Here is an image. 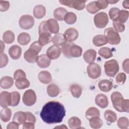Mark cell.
Masks as SVG:
<instances>
[{
    "label": "cell",
    "instance_id": "obj_1",
    "mask_svg": "<svg viewBox=\"0 0 129 129\" xmlns=\"http://www.w3.org/2000/svg\"><path fill=\"white\" fill-rule=\"evenodd\" d=\"M66 115V110L61 103L50 101L42 107L40 116L42 120L46 123H57L62 121Z\"/></svg>",
    "mask_w": 129,
    "mask_h": 129
},
{
    "label": "cell",
    "instance_id": "obj_2",
    "mask_svg": "<svg viewBox=\"0 0 129 129\" xmlns=\"http://www.w3.org/2000/svg\"><path fill=\"white\" fill-rule=\"evenodd\" d=\"M104 68L106 75L110 77H114L119 71L118 63L114 59L106 61Z\"/></svg>",
    "mask_w": 129,
    "mask_h": 129
},
{
    "label": "cell",
    "instance_id": "obj_3",
    "mask_svg": "<svg viewBox=\"0 0 129 129\" xmlns=\"http://www.w3.org/2000/svg\"><path fill=\"white\" fill-rule=\"evenodd\" d=\"M104 36L106 37L108 42L111 45H117L121 40L120 37L113 27H109L105 29Z\"/></svg>",
    "mask_w": 129,
    "mask_h": 129
},
{
    "label": "cell",
    "instance_id": "obj_4",
    "mask_svg": "<svg viewBox=\"0 0 129 129\" xmlns=\"http://www.w3.org/2000/svg\"><path fill=\"white\" fill-rule=\"evenodd\" d=\"M108 17L106 13L102 12L96 14L94 17V24L98 28L105 27L108 23Z\"/></svg>",
    "mask_w": 129,
    "mask_h": 129
},
{
    "label": "cell",
    "instance_id": "obj_5",
    "mask_svg": "<svg viewBox=\"0 0 129 129\" xmlns=\"http://www.w3.org/2000/svg\"><path fill=\"white\" fill-rule=\"evenodd\" d=\"M34 18L29 15L22 16L19 21V25L21 28L24 30L31 29L34 25Z\"/></svg>",
    "mask_w": 129,
    "mask_h": 129
},
{
    "label": "cell",
    "instance_id": "obj_6",
    "mask_svg": "<svg viewBox=\"0 0 129 129\" xmlns=\"http://www.w3.org/2000/svg\"><path fill=\"white\" fill-rule=\"evenodd\" d=\"M87 72L89 78L92 79H96L101 75V68L97 63L93 62L88 66Z\"/></svg>",
    "mask_w": 129,
    "mask_h": 129
},
{
    "label": "cell",
    "instance_id": "obj_7",
    "mask_svg": "<svg viewBox=\"0 0 129 129\" xmlns=\"http://www.w3.org/2000/svg\"><path fill=\"white\" fill-rule=\"evenodd\" d=\"M59 2L63 5L80 11L83 10L85 8L86 1L62 0L59 1Z\"/></svg>",
    "mask_w": 129,
    "mask_h": 129
},
{
    "label": "cell",
    "instance_id": "obj_8",
    "mask_svg": "<svg viewBox=\"0 0 129 129\" xmlns=\"http://www.w3.org/2000/svg\"><path fill=\"white\" fill-rule=\"evenodd\" d=\"M36 95L32 89L26 90L23 94L22 100L24 104L28 106H30L34 105L36 101Z\"/></svg>",
    "mask_w": 129,
    "mask_h": 129
},
{
    "label": "cell",
    "instance_id": "obj_9",
    "mask_svg": "<svg viewBox=\"0 0 129 129\" xmlns=\"http://www.w3.org/2000/svg\"><path fill=\"white\" fill-rule=\"evenodd\" d=\"M111 100L114 108L119 112H122L121 103L123 97L122 94L118 91H115L111 95Z\"/></svg>",
    "mask_w": 129,
    "mask_h": 129
},
{
    "label": "cell",
    "instance_id": "obj_10",
    "mask_svg": "<svg viewBox=\"0 0 129 129\" xmlns=\"http://www.w3.org/2000/svg\"><path fill=\"white\" fill-rule=\"evenodd\" d=\"M61 49L59 46L54 45L50 46L46 51V55L50 59H57L60 55Z\"/></svg>",
    "mask_w": 129,
    "mask_h": 129
},
{
    "label": "cell",
    "instance_id": "obj_11",
    "mask_svg": "<svg viewBox=\"0 0 129 129\" xmlns=\"http://www.w3.org/2000/svg\"><path fill=\"white\" fill-rule=\"evenodd\" d=\"M63 35L67 42H72L78 38L79 33L76 29L70 28L65 31Z\"/></svg>",
    "mask_w": 129,
    "mask_h": 129
},
{
    "label": "cell",
    "instance_id": "obj_12",
    "mask_svg": "<svg viewBox=\"0 0 129 129\" xmlns=\"http://www.w3.org/2000/svg\"><path fill=\"white\" fill-rule=\"evenodd\" d=\"M38 53H39L36 51L29 48L25 52L24 58L28 62L34 63L37 61Z\"/></svg>",
    "mask_w": 129,
    "mask_h": 129
},
{
    "label": "cell",
    "instance_id": "obj_13",
    "mask_svg": "<svg viewBox=\"0 0 129 129\" xmlns=\"http://www.w3.org/2000/svg\"><path fill=\"white\" fill-rule=\"evenodd\" d=\"M11 93L7 91H3L0 94V105L2 107H7L11 105Z\"/></svg>",
    "mask_w": 129,
    "mask_h": 129
},
{
    "label": "cell",
    "instance_id": "obj_14",
    "mask_svg": "<svg viewBox=\"0 0 129 129\" xmlns=\"http://www.w3.org/2000/svg\"><path fill=\"white\" fill-rule=\"evenodd\" d=\"M95 103L100 107L105 108L108 106V100L107 97L103 94H98L95 99Z\"/></svg>",
    "mask_w": 129,
    "mask_h": 129
},
{
    "label": "cell",
    "instance_id": "obj_15",
    "mask_svg": "<svg viewBox=\"0 0 129 129\" xmlns=\"http://www.w3.org/2000/svg\"><path fill=\"white\" fill-rule=\"evenodd\" d=\"M9 54L12 59H18L21 55L22 49L19 46L17 45H14L11 46L9 48Z\"/></svg>",
    "mask_w": 129,
    "mask_h": 129
},
{
    "label": "cell",
    "instance_id": "obj_16",
    "mask_svg": "<svg viewBox=\"0 0 129 129\" xmlns=\"http://www.w3.org/2000/svg\"><path fill=\"white\" fill-rule=\"evenodd\" d=\"M37 64L41 68H46L49 66L51 59L46 54H41L38 56L37 60Z\"/></svg>",
    "mask_w": 129,
    "mask_h": 129
},
{
    "label": "cell",
    "instance_id": "obj_17",
    "mask_svg": "<svg viewBox=\"0 0 129 129\" xmlns=\"http://www.w3.org/2000/svg\"><path fill=\"white\" fill-rule=\"evenodd\" d=\"M97 52L92 49H90L86 50L83 54V58L84 60L88 63H93L96 57Z\"/></svg>",
    "mask_w": 129,
    "mask_h": 129
},
{
    "label": "cell",
    "instance_id": "obj_18",
    "mask_svg": "<svg viewBox=\"0 0 129 129\" xmlns=\"http://www.w3.org/2000/svg\"><path fill=\"white\" fill-rule=\"evenodd\" d=\"M98 87L100 90L104 92H108L110 91L113 87L112 82L107 79H103L101 80L98 83Z\"/></svg>",
    "mask_w": 129,
    "mask_h": 129
},
{
    "label": "cell",
    "instance_id": "obj_19",
    "mask_svg": "<svg viewBox=\"0 0 129 129\" xmlns=\"http://www.w3.org/2000/svg\"><path fill=\"white\" fill-rule=\"evenodd\" d=\"M38 78L40 82L45 84L49 83L52 80L51 75L47 71H42L40 72L38 74Z\"/></svg>",
    "mask_w": 129,
    "mask_h": 129
},
{
    "label": "cell",
    "instance_id": "obj_20",
    "mask_svg": "<svg viewBox=\"0 0 129 129\" xmlns=\"http://www.w3.org/2000/svg\"><path fill=\"white\" fill-rule=\"evenodd\" d=\"M14 84V79L10 76H5L0 80V86L4 89H8L12 87Z\"/></svg>",
    "mask_w": 129,
    "mask_h": 129
},
{
    "label": "cell",
    "instance_id": "obj_21",
    "mask_svg": "<svg viewBox=\"0 0 129 129\" xmlns=\"http://www.w3.org/2000/svg\"><path fill=\"white\" fill-rule=\"evenodd\" d=\"M33 13L35 18L37 19H41L46 14V9L43 5H38L34 8Z\"/></svg>",
    "mask_w": 129,
    "mask_h": 129
},
{
    "label": "cell",
    "instance_id": "obj_22",
    "mask_svg": "<svg viewBox=\"0 0 129 129\" xmlns=\"http://www.w3.org/2000/svg\"><path fill=\"white\" fill-rule=\"evenodd\" d=\"M47 21L48 29L51 33L57 34L59 32V25L57 21L53 19H49Z\"/></svg>",
    "mask_w": 129,
    "mask_h": 129
},
{
    "label": "cell",
    "instance_id": "obj_23",
    "mask_svg": "<svg viewBox=\"0 0 129 129\" xmlns=\"http://www.w3.org/2000/svg\"><path fill=\"white\" fill-rule=\"evenodd\" d=\"M26 113L20 111L15 112L13 118V121L17 122L19 124H23L26 121Z\"/></svg>",
    "mask_w": 129,
    "mask_h": 129
},
{
    "label": "cell",
    "instance_id": "obj_24",
    "mask_svg": "<svg viewBox=\"0 0 129 129\" xmlns=\"http://www.w3.org/2000/svg\"><path fill=\"white\" fill-rule=\"evenodd\" d=\"M68 13L67 10L62 7H59L54 10L53 12V16L55 20L57 21H62L64 20L65 15Z\"/></svg>",
    "mask_w": 129,
    "mask_h": 129
},
{
    "label": "cell",
    "instance_id": "obj_25",
    "mask_svg": "<svg viewBox=\"0 0 129 129\" xmlns=\"http://www.w3.org/2000/svg\"><path fill=\"white\" fill-rule=\"evenodd\" d=\"M93 44L97 47L104 45L108 42L106 37L104 35H97L94 37L92 40Z\"/></svg>",
    "mask_w": 129,
    "mask_h": 129
},
{
    "label": "cell",
    "instance_id": "obj_26",
    "mask_svg": "<svg viewBox=\"0 0 129 129\" xmlns=\"http://www.w3.org/2000/svg\"><path fill=\"white\" fill-rule=\"evenodd\" d=\"M52 42L54 45L60 46L63 45L65 43H66L67 41L63 34L57 33L52 38Z\"/></svg>",
    "mask_w": 129,
    "mask_h": 129
},
{
    "label": "cell",
    "instance_id": "obj_27",
    "mask_svg": "<svg viewBox=\"0 0 129 129\" xmlns=\"http://www.w3.org/2000/svg\"><path fill=\"white\" fill-rule=\"evenodd\" d=\"M17 40L20 45H26L30 42L31 37L28 33L23 32L19 34L17 37Z\"/></svg>",
    "mask_w": 129,
    "mask_h": 129
},
{
    "label": "cell",
    "instance_id": "obj_28",
    "mask_svg": "<svg viewBox=\"0 0 129 129\" xmlns=\"http://www.w3.org/2000/svg\"><path fill=\"white\" fill-rule=\"evenodd\" d=\"M12 116V111L10 108L4 107L0 112V117L1 120L4 122H7L9 121Z\"/></svg>",
    "mask_w": 129,
    "mask_h": 129
},
{
    "label": "cell",
    "instance_id": "obj_29",
    "mask_svg": "<svg viewBox=\"0 0 129 129\" xmlns=\"http://www.w3.org/2000/svg\"><path fill=\"white\" fill-rule=\"evenodd\" d=\"M47 93L51 97H56L59 93V87L54 84H51L47 87Z\"/></svg>",
    "mask_w": 129,
    "mask_h": 129
},
{
    "label": "cell",
    "instance_id": "obj_30",
    "mask_svg": "<svg viewBox=\"0 0 129 129\" xmlns=\"http://www.w3.org/2000/svg\"><path fill=\"white\" fill-rule=\"evenodd\" d=\"M52 41V37L50 33H42L39 35L38 42L43 46Z\"/></svg>",
    "mask_w": 129,
    "mask_h": 129
},
{
    "label": "cell",
    "instance_id": "obj_31",
    "mask_svg": "<svg viewBox=\"0 0 129 129\" xmlns=\"http://www.w3.org/2000/svg\"><path fill=\"white\" fill-rule=\"evenodd\" d=\"M70 91L72 96L76 98H79L82 93V87L78 84H72L71 85Z\"/></svg>",
    "mask_w": 129,
    "mask_h": 129
},
{
    "label": "cell",
    "instance_id": "obj_32",
    "mask_svg": "<svg viewBox=\"0 0 129 129\" xmlns=\"http://www.w3.org/2000/svg\"><path fill=\"white\" fill-rule=\"evenodd\" d=\"M70 128L72 129L79 128L81 125V120L78 117L73 116L70 118L68 122Z\"/></svg>",
    "mask_w": 129,
    "mask_h": 129
},
{
    "label": "cell",
    "instance_id": "obj_33",
    "mask_svg": "<svg viewBox=\"0 0 129 129\" xmlns=\"http://www.w3.org/2000/svg\"><path fill=\"white\" fill-rule=\"evenodd\" d=\"M16 87L20 90H22L28 88L30 86V82L26 78H21L16 80Z\"/></svg>",
    "mask_w": 129,
    "mask_h": 129
},
{
    "label": "cell",
    "instance_id": "obj_34",
    "mask_svg": "<svg viewBox=\"0 0 129 129\" xmlns=\"http://www.w3.org/2000/svg\"><path fill=\"white\" fill-rule=\"evenodd\" d=\"M89 124L92 128H99L103 125L102 120L99 116H94L89 119Z\"/></svg>",
    "mask_w": 129,
    "mask_h": 129
},
{
    "label": "cell",
    "instance_id": "obj_35",
    "mask_svg": "<svg viewBox=\"0 0 129 129\" xmlns=\"http://www.w3.org/2000/svg\"><path fill=\"white\" fill-rule=\"evenodd\" d=\"M3 39L6 43H12L15 40L14 33L11 30H7L4 32L3 34Z\"/></svg>",
    "mask_w": 129,
    "mask_h": 129
},
{
    "label": "cell",
    "instance_id": "obj_36",
    "mask_svg": "<svg viewBox=\"0 0 129 129\" xmlns=\"http://www.w3.org/2000/svg\"><path fill=\"white\" fill-rule=\"evenodd\" d=\"M85 116L88 120L94 116H100L99 110L95 107H91L89 108L86 112Z\"/></svg>",
    "mask_w": 129,
    "mask_h": 129
},
{
    "label": "cell",
    "instance_id": "obj_37",
    "mask_svg": "<svg viewBox=\"0 0 129 129\" xmlns=\"http://www.w3.org/2000/svg\"><path fill=\"white\" fill-rule=\"evenodd\" d=\"M104 116L106 121L110 123L114 122L117 120V115L116 113L111 110H106L104 112Z\"/></svg>",
    "mask_w": 129,
    "mask_h": 129
},
{
    "label": "cell",
    "instance_id": "obj_38",
    "mask_svg": "<svg viewBox=\"0 0 129 129\" xmlns=\"http://www.w3.org/2000/svg\"><path fill=\"white\" fill-rule=\"evenodd\" d=\"M82 51V49L80 46L74 43L71 47L70 54L72 57H78L81 56Z\"/></svg>",
    "mask_w": 129,
    "mask_h": 129
},
{
    "label": "cell",
    "instance_id": "obj_39",
    "mask_svg": "<svg viewBox=\"0 0 129 129\" xmlns=\"http://www.w3.org/2000/svg\"><path fill=\"white\" fill-rule=\"evenodd\" d=\"M99 54L105 59H108L113 56L111 50L107 47H103L98 50Z\"/></svg>",
    "mask_w": 129,
    "mask_h": 129
},
{
    "label": "cell",
    "instance_id": "obj_40",
    "mask_svg": "<svg viewBox=\"0 0 129 129\" xmlns=\"http://www.w3.org/2000/svg\"><path fill=\"white\" fill-rule=\"evenodd\" d=\"M73 44L74 43L72 42H66V43H65L63 45L61 46L62 47L61 49L62 52L63 54L67 58H71L72 57L70 54V49H71V46L73 45Z\"/></svg>",
    "mask_w": 129,
    "mask_h": 129
},
{
    "label": "cell",
    "instance_id": "obj_41",
    "mask_svg": "<svg viewBox=\"0 0 129 129\" xmlns=\"http://www.w3.org/2000/svg\"><path fill=\"white\" fill-rule=\"evenodd\" d=\"M64 21L68 24H73L77 21V16L76 14L73 12H68L65 15Z\"/></svg>",
    "mask_w": 129,
    "mask_h": 129
},
{
    "label": "cell",
    "instance_id": "obj_42",
    "mask_svg": "<svg viewBox=\"0 0 129 129\" xmlns=\"http://www.w3.org/2000/svg\"><path fill=\"white\" fill-rule=\"evenodd\" d=\"M11 93V106H17L20 101V94L18 92L14 91Z\"/></svg>",
    "mask_w": 129,
    "mask_h": 129
},
{
    "label": "cell",
    "instance_id": "obj_43",
    "mask_svg": "<svg viewBox=\"0 0 129 129\" xmlns=\"http://www.w3.org/2000/svg\"><path fill=\"white\" fill-rule=\"evenodd\" d=\"M113 28L117 32H122L125 29V26L123 23L120 22L118 19L113 21Z\"/></svg>",
    "mask_w": 129,
    "mask_h": 129
},
{
    "label": "cell",
    "instance_id": "obj_44",
    "mask_svg": "<svg viewBox=\"0 0 129 129\" xmlns=\"http://www.w3.org/2000/svg\"><path fill=\"white\" fill-rule=\"evenodd\" d=\"M129 125V120L126 117H120L117 120V126L120 128H127Z\"/></svg>",
    "mask_w": 129,
    "mask_h": 129
},
{
    "label": "cell",
    "instance_id": "obj_45",
    "mask_svg": "<svg viewBox=\"0 0 129 129\" xmlns=\"http://www.w3.org/2000/svg\"><path fill=\"white\" fill-rule=\"evenodd\" d=\"M86 10L89 13L92 14L100 11L96 5V1H93L88 4L86 6Z\"/></svg>",
    "mask_w": 129,
    "mask_h": 129
},
{
    "label": "cell",
    "instance_id": "obj_46",
    "mask_svg": "<svg viewBox=\"0 0 129 129\" xmlns=\"http://www.w3.org/2000/svg\"><path fill=\"white\" fill-rule=\"evenodd\" d=\"M42 33H50V34H51L48 29L46 21L42 22L39 26L38 34L39 35V34H41Z\"/></svg>",
    "mask_w": 129,
    "mask_h": 129
},
{
    "label": "cell",
    "instance_id": "obj_47",
    "mask_svg": "<svg viewBox=\"0 0 129 129\" xmlns=\"http://www.w3.org/2000/svg\"><path fill=\"white\" fill-rule=\"evenodd\" d=\"M120 10L116 7L111 8L109 11V16L112 21L118 19V16Z\"/></svg>",
    "mask_w": 129,
    "mask_h": 129
},
{
    "label": "cell",
    "instance_id": "obj_48",
    "mask_svg": "<svg viewBox=\"0 0 129 129\" xmlns=\"http://www.w3.org/2000/svg\"><path fill=\"white\" fill-rule=\"evenodd\" d=\"M128 18V12L124 10H120L118 13V19L122 23H124L126 22Z\"/></svg>",
    "mask_w": 129,
    "mask_h": 129
},
{
    "label": "cell",
    "instance_id": "obj_49",
    "mask_svg": "<svg viewBox=\"0 0 129 129\" xmlns=\"http://www.w3.org/2000/svg\"><path fill=\"white\" fill-rule=\"evenodd\" d=\"M126 75L124 73H119L115 78V81L117 84L118 85H123L126 80Z\"/></svg>",
    "mask_w": 129,
    "mask_h": 129
},
{
    "label": "cell",
    "instance_id": "obj_50",
    "mask_svg": "<svg viewBox=\"0 0 129 129\" xmlns=\"http://www.w3.org/2000/svg\"><path fill=\"white\" fill-rule=\"evenodd\" d=\"M9 62V58L6 54L1 53L0 54V68L6 67Z\"/></svg>",
    "mask_w": 129,
    "mask_h": 129
},
{
    "label": "cell",
    "instance_id": "obj_51",
    "mask_svg": "<svg viewBox=\"0 0 129 129\" xmlns=\"http://www.w3.org/2000/svg\"><path fill=\"white\" fill-rule=\"evenodd\" d=\"M24 78H26V75L22 70L18 69L15 72L14 74V78L15 80Z\"/></svg>",
    "mask_w": 129,
    "mask_h": 129
},
{
    "label": "cell",
    "instance_id": "obj_52",
    "mask_svg": "<svg viewBox=\"0 0 129 129\" xmlns=\"http://www.w3.org/2000/svg\"><path fill=\"white\" fill-rule=\"evenodd\" d=\"M10 7V3L8 1H0V11L5 12L7 11Z\"/></svg>",
    "mask_w": 129,
    "mask_h": 129
},
{
    "label": "cell",
    "instance_id": "obj_53",
    "mask_svg": "<svg viewBox=\"0 0 129 129\" xmlns=\"http://www.w3.org/2000/svg\"><path fill=\"white\" fill-rule=\"evenodd\" d=\"M96 5L98 8L100 10L101 9H106L108 5V3L107 1L104 0V1H96Z\"/></svg>",
    "mask_w": 129,
    "mask_h": 129
},
{
    "label": "cell",
    "instance_id": "obj_54",
    "mask_svg": "<svg viewBox=\"0 0 129 129\" xmlns=\"http://www.w3.org/2000/svg\"><path fill=\"white\" fill-rule=\"evenodd\" d=\"M42 47V46L39 43L38 41L34 42L33 43H32L31 44V45L29 47L30 48H31L32 49L36 51L38 53H39V52L41 50Z\"/></svg>",
    "mask_w": 129,
    "mask_h": 129
},
{
    "label": "cell",
    "instance_id": "obj_55",
    "mask_svg": "<svg viewBox=\"0 0 129 129\" xmlns=\"http://www.w3.org/2000/svg\"><path fill=\"white\" fill-rule=\"evenodd\" d=\"M121 109L122 112H129V100L124 99L122 101L121 103Z\"/></svg>",
    "mask_w": 129,
    "mask_h": 129
},
{
    "label": "cell",
    "instance_id": "obj_56",
    "mask_svg": "<svg viewBox=\"0 0 129 129\" xmlns=\"http://www.w3.org/2000/svg\"><path fill=\"white\" fill-rule=\"evenodd\" d=\"M26 113L27 114L26 121L31 122H32L35 124L36 122V117H35V116L30 112L27 111V112H26Z\"/></svg>",
    "mask_w": 129,
    "mask_h": 129
},
{
    "label": "cell",
    "instance_id": "obj_57",
    "mask_svg": "<svg viewBox=\"0 0 129 129\" xmlns=\"http://www.w3.org/2000/svg\"><path fill=\"white\" fill-rule=\"evenodd\" d=\"M19 123H17L16 121H12L10 122L7 126V129H18L19 128Z\"/></svg>",
    "mask_w": 129,
    "mask_h": 129
},
{
    "label": "cell",
    "instance_id": "obj_58",
    "mask_svg": "<svg viewBox=\"0 0 129 129\" xmlns=\"http://www.w3.org/2000/svg\"><path fill=\"white\" fill-rule=\"evenodd\" d=\"M23 128L24 129H34L35 128L34 123L26 121L23 124Z\"/></svg>",
    "mask_w": 129,
    "mask_h": 129
},
{
    "label": "cell",
    "instance_id": "obj_59",
    "mask_svg": "<svg viewBox=\"0 0 129 129\" xmlns=\"http://www.w3.org/2000/svg\"><path fill=\"white\" fill-rule=\"evenodd\" d=\"M128 58L124 59L122 63V69L127 74L128 73Z\"/></svg>",
    "mask_w": 129,
    "mask_h": 129
},
{
    "label": "cell",
    "instance_id": "obj_60",
    "mask_svg": "<svg viewBox=\"0 0 129 129\" xmlns=\"http://www.w3.org/2000/svg\"><path fill=\"white\" fill-rule=\"evenodd\" d=\"M122 6L124 8L126 9H129V1L126 0V1H124L123 2Z\"/></svg>",
    "mask_w": 129,
    "mask_h": 129
},
{
    "label": "cell",
    "instance_id": "obj_61",
    "mask_svg": "<svg viewBox=\"0 0 129 129\" xmlns=\"http://www.w3.org/2000/svg\"><path fill=\"white\" fill-rule=\"evenodd\" d=\"M5 49V44L2 41H1V53H3V51Z\"/></svg>",
    "mask_w": 129,
    "mask_h": 129
},
{
    "label": "cell",
    "instance_id": "obj_62",
    "mask_svg": "<svg viewBox=\"0 0 129 129\" xmlns=\"http://www.w3.org/2000/svg\"><path fill=\"white\" fill-rule=\"evenodd\" d=\"M119 1H107L108 4H115L117 2H118Z\"/></svg>",
    "mask_w": 129,
    "mask_h": 129
},
{
    "label": "cell",
    "instance_id": "obj_63",
    "mask_svg": "<svg viewBox=\"0 0 129 129\" xmlns=\"http://www.w3.org/2000/svg\"><path fill=\"white\" fill-rule=\"evenodd\" d=\"M63 124H62V126H63ZM58 127H60V128H61L62 127H61V126H57V127H55V128H58ZM63 128H67V127L66 126H63Z\"/></svg>",
    "mask_w": 129,
    "mask_h": 129
}]
</instances>
